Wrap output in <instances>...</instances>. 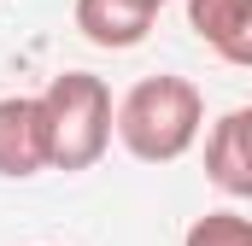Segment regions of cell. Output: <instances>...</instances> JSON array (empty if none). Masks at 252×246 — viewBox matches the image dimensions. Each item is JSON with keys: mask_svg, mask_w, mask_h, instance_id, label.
<instances>
[{"mask_svg": "<svg viewBox=\"0 0 252 246\" xmlns=\"http://www.w3.org/2000/svg\"><path fill=\"white\" fill-rule=\"evenodd\" d=\"M205 129V94L188 76H141L118 100V141L141 164H176Z\"/></svg>", "mask_w": 252, "mask_h": 246, "instance_id": "1", "label": "cell"}, {"mask_svg": "<svg viewBox=\"0 0 252 246\" xmlns=\"http://www.w3.org/2000/svg\"><path fill=\"white\" fill-rule=\"evenodd\" d=\"M182 246H252V217L241 211H205V217H193Z\"/></svg>", "mask_w": 252, "mask_h": 246, "instance_id": "7", "label": "cell"}, {"mask_svg": "<svg viewBox=\"0 0 252 246\" xmlns=\"http://www.w3.org/2000/svg\"><path fill=\"white\" fill-rule=\"evenodd\" d=\"M158 6H164V0H158Z\"/></svg>", "mask_w": 252, "mask_h": 246, "instance_id": "8", "label": "cell"}, {"mask_svg": "<svg viewBox=\"0 0 252 246\" xmlns=\"http://www.w3.org/2000/svg\"><path fill=\"white\" fill-rule=\"evenodd\" d=\"M205 182L229 199H252V106H235L205 135Z\"/></svg>", "mask_w": 252, "mask_h": 246, "instance_id": "4", "label": "cell"}, {"mask_svg": "<svg viewBox=\"0 0 252 246\" xmlns=\"http://www.w3.org/2000/svg\"><path fill=\"white\" fill-rule=\"evenodd\" d=\"M188 30L223 64L252 70V0H188Z\"/></svg>", "mask_w": 252, "mask_h": 246, "instance_id": "6", "label": "cell"}, {"mask_svg": "<svg viewBox=\"0 0 252 246\" xmlns=\"http://www.w3.org/2000/svg\"><path fill=\"white\" fill-rule=\"evenodd\" d=\"M158 0H76V30L82 41L106 47V53H129L153 35Z\"/></svg>", "mask_w": 252, "mask_h": 246, "instance_id": "5", "label": "cell"}, {"mask_svg": "<svg viewBox=\"0 0 252 246\" xmlns=\"http://www.w3.org/2000/svg\"><path fill=\"white\" fill-rule=\"evenodd\" d=\"M47 106V129H53V170L76 176V170H94L118 135V106H112V88L94 76V70H64L47 82L41 94Z\"/></svg>", "mask_w": 252, "mask_h": 246, "instance_id": "2", "label": "cell"}, {"mask_svg": "<svg viewBox=\"0 0 252 246\" xmlns=\"http://www.w3.org/2000/svg\"><path fill=\"white\" fill-rule=\"evenodd\" d=\"M41 170H53L47 106H41V94H6L0 100V176L30 182Z\"/></svg>", "mask_w": 252, "mask_h": 246, "instance_id": "3", "label": "cell"}]
</instances>
